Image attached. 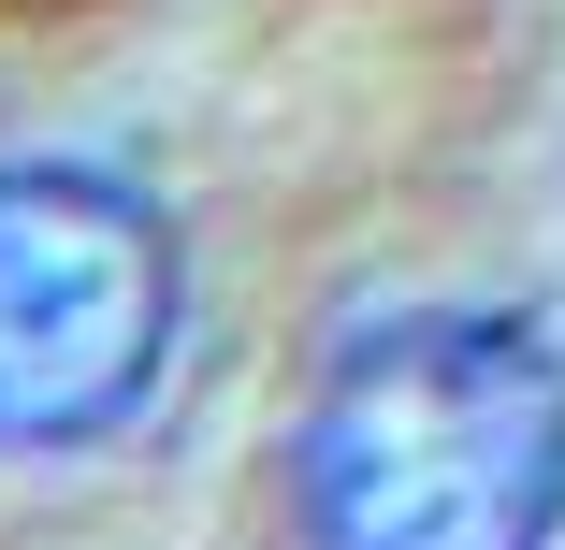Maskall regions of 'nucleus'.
<instances>
[{"label": "nucleus", "instance_id": "1", "mask_svg": "<svg viewBox=\"0 0 565 550\" xmlns=\"http://www.w3.org/2000/svg\"><path fill=\"white\" fill-rule=\"evenodd\" d=\"M290 550H551L565 536V334L508 290L363 304L276 434Z\"/></svg>", "mask_w": 565, "mask_h": 550}, {"label": "nucleus", "instance_id": "2", "mask_svg": "<svg viewBox=\"0 0 565 550\" xmlns=\"http://www.w3.org/2000/svg\"><path fill=\"white\" fill-rule=\"evenodd\" d=\"M189 363V217L87 145L0 160V464H87Z\"/></svg>", "mask_w": 565, "mask_h": 550}]
</instances>
